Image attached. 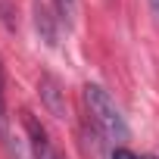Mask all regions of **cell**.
<instances>
[{"label": "cell", "instance_id": "obj_8", "mask_svg": "<svg viewBox=\"0 0 159 159\" xmlns=\"http://www.w3.org/2000/svg\"><path fill=\"white\" fill-rule=\"evenodd\" d=\"M150 10H153V16L159 19V0H150Z\"/></svg>", "mask_w": 159, "mask_h": 159}, {"label": "cell", "instance_id": "obj_2", "mask_svg": "<svg viewBox=\"0 0 159 159\" xmlns=\"http://www.w3.org/2000/svg\"><path fill=\"white\" fill-rule=\"evenodd\" d=\"M38 91H41V100H44V106L50 109V116L66 119V94H62V88H59V81H56L53 75H41Z\"/></svg>", "mask_w": 159, "mask_h": 159}, {"label": "cell", "instance_id": "obj_7", "mask_svg": "<svg viewBox=\"0 0 159 159\" xmlns=\"http://www.w3.org/2000/svg\"><path fill=\"white\" fill-rule=\"evenodd\" d=\"M112 159H137V156H134L131 150H125V147H116V150H112Z\"/></svg>", "mask_w": 159, "mask_h": 159}, {"label": "cell", "instance_id": "obj_3", "mask_svg": "<svg viewBox=\"0 0 159 159\" xmlns=\"http://www.w3.org/2000/svg\"><path fill=\"white\" fill-rule=\"evenodd\" d=\"M25 128H28V140H31V153H34V159H59V156L53 153L50 140H47V131L38 125V119H34L31 112H25Z\"/></svg>", "mask_w": 159, "mask_h": 159}, {"label": "cell", "instance_id": "obj_9", "mask_svg": "<svg viewBox=\"0 0 159 159\" xmlns=\"http://www.w3.org/2000/svg\"><path fill=\"white\" fill-rule=\"evenodd\" d=\"M0 91H3V69H0Z\"/></svg>", "mask_w": 159, "mask_h": 159}, {"label": "cell", "instance_id": "obj_1", "mask_svg": "<svg viewBox=\"0 0 159 159\" xmlns=\"http://www.w3.org/2000/svg\"><path fill=\"white\" fill-rule=\"evenodd\" d=\"M84 100H88L91 119H94L112 140H125V137H128V125H125L122 109L116 106V100H112L100 84H84Z\"/></svg>", "mask_w": 159, "mask_h": 159}, {"label": "cell", "instance_id": "obj_6", "mask_svg": "<svg viewBox=\"0 0 159 159\" xmlns=\"http://www.w3.org/2000/svg\"><path fill=\"white\" fill-rule=\"evenodd\" d=\"M0 140H10V128H7V112H3V91H0Z\"/></svg>", "mask_w": 159, "mask_h": 159}, {"label": "cell", "instance_id": "obj_4", "mask_svg": "<svg viewBox=\"0 0 159 159\" xmlns=\"http://www.w3.org/2000/svg\"><path fill=\"white\" fill-rule=\"evenodd\" d=\"M34 25H38V31H41V41L53 47V44H56V22H53V16H50V10H47L44 3L34 7Z\"/></svg>", "mask_w": 159, "mask_h": 159}, {"label": "cell", "instance_id": "obj_5", "mask_svg": "<svg viewBox=\"0 0 159 159\" xmlns=\"http://www.w3.org/2000/svg\"><path fill=\"white\" fill-rule=\"evenodd\" d=\"M53 3H56V16L66 25H72L75 22V13H78V0H53Z\"/></svg>", "mask_w": 159, "mask_h": 159}]
</instances>
